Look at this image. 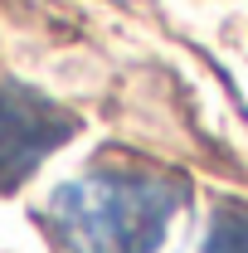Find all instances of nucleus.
I'll use <instances>...</instances> for the list:
<instances>
[{"mask_svg": "<svg viewBox=\"0 0 248 253\" xmlns=\"http://www.w3.org/2000/svg\"><path fill=\"white\" fill-rule=\"evenodd\" d=\"M180 200L185 190L175 175L117 161L59 185L44 219L59 253H151Z\"/></svg>", "mask_w": 248, "mask_h": 253, "instance_id": "nucleus-1", "label": "nucleus"}, {"mask_svg": "<svg viewBox=\"0 0 248 253\" xmlns=\"http://www.w3.org/2000/svg\"><path fill=\"white\" fill-rule=\"evenodd\" d=\"M73 136V117L49 97L0 88V190H15L39 170V161Z\"/></svg>", "mask_w": 248, "mask_h": 253, "instance_id": "nucleus-2", "label": "nucleus"}, {"mask_svg": "<svg viewBox=\"0 0 248 253\" xmlns=\"http://www.w3.org/2000/svg\"><path fill=\"white\" fill-rule=\"evenodd\" d=\"M200 253H248V210L244 205H224L209 219Z\"/></svg>", "mask_w": 248, "mask_h": 253, "instance_id": "nucleus-3", "label": "nucleus"}]
</instances>
